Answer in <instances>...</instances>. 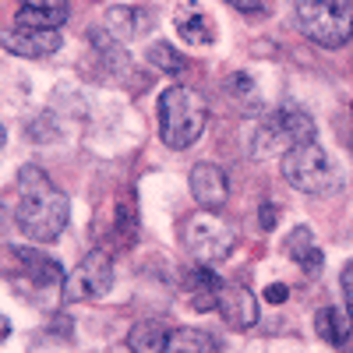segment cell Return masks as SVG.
Returning a JSON list of instances; mask_svg holds the SVG:
<instances>
[{
    "label": "cell",
    "mask_w": 353,
    "mask_h": 353,
    "mask_svg": "<svg viewBox=\"0 0 353 353\" xmlns=\"http://www.w3.org/2000/svg\"><path fill=\"white\" fill-rule=\"evenodd\" d=\"M339 283H343V297H346V314L353 318V265H346V269H343Z\"/></svg>",
    "instance_id": "603a6c76"
},
{
    "label": "cell",
    "mask_w": 353,
    "mask_h": 353,
    "mask_svg": "<svg viewBox=\"0 0 353 353\" xmlns=\"http://www.w3.org/2000/svg\"><path fill=\"white\" fill-rule=\"evenodd\" d=\"M173 28H176V36H181L184 43H194V46H209L216 39V25L212 18L205 14L201 8H181L173 14Z\"/></svg>",
    "instance_id": "9a60e30c"
},
{
    "label": "cell",
    "mask_w": 353,
    "mask_h": 353,
    "mask_svg": "<svg viewBox=\"0 0 353 353\" xmlns=\"http://www.w3.org/2000/svg\"><path fill=\"white\" fill-rule=\"evenodd\" d=\"M170 350L173 353H216V343L198 329H181V332H173Z\"/></svg>",
    "instance_id": "ffe728a7"
},
{
    "label": "cell",
    "mask_w": 353,
    "mask_h": 353,
    "mask_svg": "<svg viewBox=\"0 0 353 353\" xmlns=\"http://www.w3.org/2000/svg\"><path fill=\"white\" fill-rule=\"evenodd\" d=\"M286 254L301 265V269L307 272V276H314L318 269H321V248H318V241H314V233L307 230V226H297V230H290V237H286Z\"/></svg>",
    "instance_id": "ac0fdd59"
},
{
    "label": "cell",
    "mask_w": 353,
    "mask_h": 353,
    "mask_svg": "<svg viewBox=\"0 0 353 353\" xmlns=\"http://www.w3.org/2000/svg\"><path fill=\"white\" fill-rule=\"evenodd\" d=\"M223 279L209 269V265H201V269H191V276H188V301H191V307L198 311V314H205V311H216L219 307V293H223Z\"/></svg>",
    "instance_id": "5bb4252c"
},
{
    "label": "cell",
    "mask_w": 353,
    "mask_h": 353,
    "mask_svg": "<svg viewBox=\"0 0 353 353\" xmlns=\"http://www.w3.org/2000/svg\"><path fill=\"white\" fill-rule=\"evenodd\" d=\"M4 138H8V134H4V124H0V149H4Z\"/></svg>",
    "instance_id": "4316f807"
},
{
    "label": "cell",
    "mask_w": 353,
    "mask_h": 353,
    "mask_svg": "<svg viewBox=\"0 0 353 353\" xmlns=\"http://www.w3.org/2000/svg\"><path fill=\"white\" fill-rule=\"evenodd\" d=\"M113 286V261L106 251H88L64 283V301H99Z\"/></svg>",
    "instance_id": "ba28073f"
},
{
    "label": "cell",
    "mask_w": 353,
    "mask_h": 353,
    "mask_svg": "<svg viewBox=\"0 0 353 353\" xmlns=\"http://www.w3.org/2000/svg\"><path fill=\"white\" fill-rule=\"evenodd\" d=\"M159 138L166 149H191L209 124V103L191 85H170L156 106Z\"/></svg>",
    "instance_id": "7a4b0ae2"
},
{
    "label": "cell",
    "mask_w": 353,
    "mask_h": 353,
    "mask_svg": "<svg viewBox=\"0 0 353 353\" xmlns=\"http://www.w3.org/2000/svg\"><path fill=\"white\" fill-rule=\"evenodd\" d=\"M173 343V332L166 321H138L128 332V350L131 353H166Z\"/></svg>",
    "instance_id": "2e32d148"
},
{
    "label": "cell",
    "mask_w": 353,
    "mask_h": 353,
    "mask_svg": "<svg viewBox=\"0 0 353 353\" xmlns=\"http://www.w3.org/2000/svg\"><path fill=\"white\" fill-rule=\"evenodd\" d=\"M350 110H353V106H350Z\"/></svg>",
    "instance_id": "83f0119b"
},
{
    "label": "cell",
    "mask_w": 353,
    "mask_h": 353,
    "mask_svg": "<svg viewBox=\"0 0 353 353\" xmlns=\"http://www.w3.org/2000/svg\"><path fill=\"white\" fill-rule=\"evenodd\" d=\"M191 194L201 205L205 212H216L226 205L230 198V184H226V173L216 163H198L191 166Z\"/></svg>",
    "instance_id": "8fae6325"
},
{
    "label": "cell",
    "mask_w": 353,
    "mask_h": 353,
    "mask_svg": "<svg viewBox=\"0 0 353 353\" xmlns=\"http://www.w3.org/2000/svg\"><path fill=\"white\" fill-rule=\"evenodd\" d=\"M184 244L198 265H209L212 269V265H219L233 254V248H237V230L226 219H219L216 212H194L184 226Z\"/></svg>",
    "instance_id": "8992f818"
},
{
    "label": "cell",
    "mask_w": 353,
    "mask_h": 353,
    "mask_svg": "<svg viewBox=\"0 0 353 353\" xmlns=\"http://www.w3.org/2000/svg\"><path fill=\"white\" fill-rule=\"evenodd\" d=\"M8 336H11V321H8V314H4V311H0V343H4Z\"/></svg>",
    "instance_id": "d4e9b609"
},
{
    "label": "cell",
    "mask_w": 353,
    "mask_h": 353,
    "mask_svg": "<svg viewBox=\"0 0 353 353\" xmlns=\"http://www.w3.org/2000/svg\"><path fill=\"white\" fill-rule=\"evenodd\" d=\"M223 4H230L233 11H241V14H261L265 11V0H223Z\"/></svg>",
    "instance_id": "7402d4cb"
},
{
    "label": "cell",
    "mask_w": 353,
    "mask_h": 353,
    "mask_svg": "<svg viewBox=\"0 0 353 353\" xmlns=\"http://www.w3.org/2000/svg\"><path fill=\"white\" fill-rule=\"evenodd\" d=\"M68 21V0H18L21 28H61Z\"/></svg>",
    "instance_id": "4fadbf2b"
},
{
    "label": "cell",
    "mask_w": 353,
    "mask_h": 353,
    "mask_svg": "<svg viewBox=\"0 0 353 353\" xmlns=\"http://www.w3.org/2000/svg\"><path fill=\"white\" fill-rule=\"evenodd\" d=\"M11 258L18 261V286L32 290L36 297H53V293H64V269L61 261H53L50 254L36 251V248H11Z\"/></svg>",
    "instance_id": "52a82bcc"
},
{
    "label": "cell",
    "mask_w": 353,
    "mask_h": 353,
    "mask_svg": "<svg viewBox=\"0 0 353 353\" xmlns=\"http://www.w3.org/2000/svg\"><path fill=\"white\" fill-rule=\"evenodd\" d=\"M219 314L230 329H254L258 325V297L251 293V286L244 283H226L219 293Z\"/></svg>",
    "instance_id": "30bf717a"
},
{
    "label": "cell",
    "mask_w": 353,
    "mask_h": 353,
    "mask_svg": "<svg viewBox=\"0 0 353 353\" xmlns=\"http://www.w3.org/2000/svg\"><path fill=\"white\" fill-rule=\"evenodd\" d=\"M145 61H149L156 71H163V74H181V71L188 68V61H184V57L176 53L170 43H152L149 53H145Z\"/></svg>",
    "instance_id": "d6986e66"
},
{
    "label": "cell",
    "mask_w": 353,
    "mask_h": 353,
    "mask_svg": "<svg viewBox=\"0 0 353 353\" xmlns=\"http://www.w3.org/2000/svg\"><path fill=\"white\" fill-rule=\"evenodd\" d=\"M68 194L57 188L39 166H21L18 170V209L14 223L28 241L46 244L57 241L68 226Z\"/></svg>",
    "instance_id": "6da1fadb"
},
{
    "label": "cell",
    "mask_w": 353,
    "mask_h": 353,
    "mask_svg": "<svg viewBox=\"0 0 353 353\" xmlns=\"http://www.w3.org/2000/svg\"><path fill=\"white\" fill-rule=\"evenodd\" d=\"M290 297V286L286 283H272L269 290H265V301H269V304H283Z\"/></svg>",
    "instance_id": "cb8c5ba5"
},
{
    "label": "cell",
    "mask_w": 353,
    "mask_h": 353,
    "mask_svg": "<svg viewBox=\"0 0 353 353\" xmlns=\"http://www.w3.org/2000/svg\"><path fill=\"white\" fill-rule=\"evenodd\" d=\"M61 32L57 28H4L0 32V46L14 57H25V61H43V57H53L61 50Z\"/></svg>",
    "instance_id": "9c48e42d"
},
{
    "label": "cell",
    "mask_w": 353,
    "mask_h": 353,
    "mask_svg": "<svg viewBox=\"0 0 353 353\" xmlns=\"http://www.w3.org/2000/svg\"><path fill=\"white\" fill-rule=\"evenodd\" d=\"M152 28V14L145 8H124L117 4L106 11V36L117 39V43H131L138 36H145Z\"/></svg>",
    "instance_id": "7c38bea8"
},
{
    "label": "cell",
    "mask_w": 353,
    "mask_h": 353,
    "mask_svg": "<svg viewBox=\"0 0 353 353\" xmlns=\"http://www.w3.org/2000/svg\"><path fill=\"white\" fill-rule=\"evenodd\" d=\"M314 134H318L314 117L297 103H283L251 131L248 145H251L254 159H272V156H286L290 149H297V145L314 141Z\"/></svg>",
    "instance_id": "3957f363"
},
{
    "label": "cell",
    "mask_w": 353,
    "mask_h": 353,
    "mask_svg": "<svg viewBox=\"0 0 353 353\" xmlns=\"http://www.w3.org/2000/svg\"><path fill=\"white\" fill-rule=\"evenodd\" d=\"M297 25L311 43L339 50L353 39V0H297Z\"/></svg>",
    "instance_id": "277c9868"
},
{
    "label": "cell",
    "mask_w": 353,
    "mask_h": 353,
    "mask_svg": "<svg viewBox=\"0 0 353 353\" xmlns=\"http://www.w3.org/2000/svg\"><path fill=\"white\" fill-rule=\"evenodd\" d=\"M283 176L290 188H297L304 194H329L339 181L336 173V163L332 156L321 149L318 141H307V145H297V149H290L279 163Z\"/></svg>",
    "instance_id": "5b68a950"
},
{
    "label": "cell",
    "mask_w": 353,
    "mask_h": 353,
    "mask_svg": "<svg viewBox=\"0 0 353 353\" xmlns=\"http://www.w3.org/2000/svg\"><path fill=\"white\" fill-rule=\"evenodd\" d=\"M4 226H8V216H4V205H0V233H4Z\"/></svg>",
    "instance_id": "484cf974"
},
{
    "label": "cell",
    "mask_w": 353,
    "mask_h": 353,
    "mask_svg": "<svg viewBox=\"0 0 353 353\" xmlns=\"http://www.w3.org/2000/svg\"><path fill=\"white\" fill-rule=\"evenodd\" d=\"M258 212H261V216H258V226H261V230H276V223H279V209H276L272 201H265Z\"/></svg>",
    "instance_id": "44dd1931"
},
{
    "label": "cell",
    "mask_w": 353,
    "mask_h": 353,
    "mask_svg": "<svg viewBox=\"0 0 353 353\" xmlns=\"http://www.w3.org/2000/svg\"><path fill=\"white\" fill-rule=\"evenodd\" d=\"M314 332L329 346H346L353 336V318L339 307H318L314 311Z\"/></svg>",
    "instance_id": "e0dca14e"
}]
</instances>
